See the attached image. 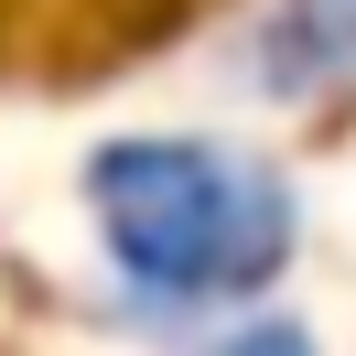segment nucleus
I'll list each match as a JSON object with an SVG mask.
<instances>
[{
  "label": "nucleus",
  "mask_w": 356,
  "mask_h": 356,
  "mask_svg": "<svg viewBox=\"0 0 356 356\" xmlns=\"http://www.w3.org/2000/svg\"><path fill=\"white\" fill-rule=\"evenodd\" d=\"M97 227H108L119 270L173 302H216V291H259L291 259V195L248 162L205 152V140H130L97 152Z\"/></svg>",
  "instance_id": "1"
},
{
  "label": "nucleus",
  "mask_w": 356,
  "mask_h": 356,
  "mask_svg": "<svg viewBox=\"0 0 356 356\" xmlns=\"http://www.w3.org/2000/svg\"><path fill=\"white\" fill-rule=\"evenodd\" d=\"M259 87L270 97H313L356 65V0H281V22L259 33Z\"/></svg>",
  "instance_id": "2"
},
{
  "label": "nucleus",
  "mask_w": 356,
  "mask_h": 356,
  "mask_svg": "<svg viewBox=\"0 0 356 356\" xmlns=\"http://www.w3.org/2000/svg\"><path fill=\"white\" fill-rule=\"evenodd\" d=\"M216 356H313L291 324H259V334H238V346H216Z\"/></svg>",
  "instance_id": "3"
}]
</instances>
